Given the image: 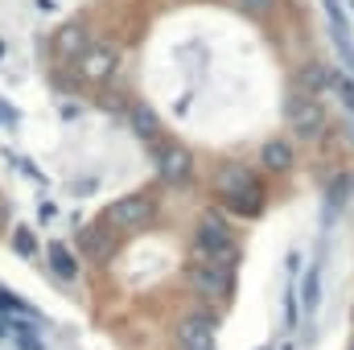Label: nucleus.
I'll return each mask as SVG.
<instances>
[{
    "mask_svg": "<svg viewBox=\"0 0 354 350\" xmlns=\"http://www.w3.org/2000/svg\"><path fill=\"white\" fill-rule=\"evenodd\" d=\"M210 185H214L218 206L231 210V214H239V219H260L268 210L264 177L256 174L252 165H243V161H223L214 169V177H210Z\"/></svg>",
    "mask_w": 354,
    "mask_h": 350,
    "instance_id": "obj_1",
    "label": "nucleus"
},
{
    "mask_svg": "<svg viewBox=\"0 0 354 350\" xmlns=\"http://www.w3.org/2000/svg\"><path fill=\"white\" fill-rule=\"evenodd\" d=\"M194 260H210V264H218V268H231V272L243 260V248H239L235 231H231L214 210H206V214L198 219V231H194Z\"/></svg>",
    "mask_w": 354,
    "mask_h": 350,
    "instance_id": "obj_2",
    "label": "nucleus"
},
{
    "mask_svg": "<svg viewBox=\"0 0 354 350\" xmlns=\"http://www.w3.org/2000/svg\"><path fill=\"white\" fill-rule=\"evenodd\" d=\"M284 124L297 140H309L317 145L326 132H330V111L322 103V95H309V91H292L284 99Z\"/></svg>",
    "mask_w": 354,
    "mask_h": 350,
    "instance_id": "obj_3",
    "label": "nucleus"
},
{
    "mask_svg": "<svg viewBox=\"0 0 354 350\" xmlns=\"http://www.w3.org/2000/svg\"><path fill=\"white\" fill-rule=\"evenodd\" d=\"M120 46L115 42H107V37H95L87 50L79 54V62L71 66L75 71V79L83 83V87H103V83H111L115 79V71H120Z\"/></svg>",
    "mask_w": 354,
    "mask_h": 350,
    "instance_id": "obj_4",
    "label": "nucleus"
},
{
    "mask_svg": "<svg viewBox=\"0 0 354 350\" xmlns=\"http://www.w3.org/2000/svg\"><path fill=\"white\" fill-rule=\"evenodd\" d=\"M157 219V198L153 194H124L103 210V227L107 231H145Z\"/></svg>",
    "mask_w": 354,
    "mask_h": 350,
    "instance_id": "obj_5",
    "label": "nucleus"
},
{
    "mask_svg": "<svg viewBox=\"0 0 354 350\" xmlns=\"http://www.w3.org/2000/svg\"><path fill=\"white\" fill-rule=\"evenodd\" d=\"M91 42H95L91 21H87V17H71V21H62V25L50 33V54H54V62H58V66H75V62H79V54L87 50Z\"/></svg>",
    "mask_w": 354,
    "mask_h": 350,
    "instance_id": "obj_6",
    "label": "nucleus"
},
{
    "mask_svg": "<svg viewBox=\"0 0 354 350\" xmlns=\"http://www.w3.org/2000/svg\"><path fill=\"white\" fill-rule=\"evenodd\" d=\"M185 280L198 297H214V301H231V293H235V272L210 260H194L185 268Z\"/></svg>",
    "mask_w": 354,
    "mask_h": 350,
    "instance_id": "obj_7",
    "label": "nucleus"
},
{
    "mask_svg": "<svg viewBox=\"0 0 354 350\" xmlns=\"http://www.w3.org/2000/svg\"><path fill=\"white\" fill-rule=\"evenodd\" d=\"M214 330H218L214 313H189V317L177 322L174 338L181 350H214Z\"/></svg>",
    "mask_w": 354,
    "mask_h": 350,
    "instance_id": "obj_8",
    "label": "nucleus"
},
{
    "mask_svg": "<svg viewBox=\"0 0 354 350\" xmlns=\"http://www.w3.org/2000/svg\"><path fill=\"white\" fill-rule=\"evenodd\" d=\"M157 174L165 185H189L194 177V153L185 145H161L157 149Z\"/></svg>",
    "mask_w": 354,
    "mask_h": 350,
    "instance_id": "obj_9",
    "label": "nucleus"
},
{
    "mask_svg": "<svg viewBox=\"0 0 354 350\" xmlns=\"http://www.w3.org/2000/svg\"><path fill=\"white\" fill-rule=\"evenodd\" d=\"M111 252H115V239H111V231L103 223H91V227L79 231V256L87 264H107Z\"/></svg>",
    "mask_w": 354,
    "mask_h": 350,
    "instance_id": "obj_10",
    "label": "nucleus"
},
{
    "mask_svg": "<svg viewBox=\"0 0 354 350\" xmlns=\"http://www.w3.org/2000/svg\"><path fill=\"white\" fill-rule=\"evenodd\" d=\"M260 165H264L268 174H292V165H297L292 140H284V136L264 140V145H260Z\"/></svg>",
    "mask_w": 354,
    "mask_h": 350,
    "instance_id": "obj_11",
    "label": "nucleus"
},
{
    "mask_svg": "<svg viewBox=\"0 0 354 350\" xmlns=\"http://www.w3.org/2000/svg\"><path fill=\"white\" fill-rule=\"evenodd\" d=\"M128 124H132V132H136L145 145H157V140H161V132H165V128H161V120H157V111H153L149 103H140V99L128 107Z\"/></svg>",
    "mask_w": 354,
    "mask_h": 350,
    "instance_id": "obj_12",
    "label": "nucleus"
},
{
    "mask_svg": "<svg viewBox=\"0 0 354 350\" xmlns=\"http://www.w3.org/2000/svg\"><path fill=\"white\" fill-rule=\"evenodd\" d=\"M297 91L326 95V91H330V66H326V62H317V58L301 62V66H297Z\"/></svg>",
    "mask_w": 354,
    "mask_h": 350,
    "instance_id": "obj_13",
    "label": "nucleus"
},
{
    "mask_svg": "<svg viewBox=\"0 0 354 350\" xmlns=\"http://www.w3.org/2000/svg\"><path fill=\"white\" fill-rule=\"evenodd\" d=\"M46 260L54 268V276H62V280H79V256L66 248V243H46Z\"/></svg>",
    "mask_w": 354,
    "mask_h": 350,
    "instance_id": "obj_14",
    "label": "nucleus"
},
{
    "mask_svg": "<svg viewBox=\"0 0 354 350\" xmlns=\"http://www.w3.org/2000/svg\"><path fill=\"white\" fill-rule=\"evenodd\" d=\"M235 8L243 17H252V21H268V17H276L284 8V0H235Z\"/></svg>",
    "mask_w": 354,
    "mask_h": 350,
    "instance_id": "obj_15",
    "label": "nucleus"
},
{
    "mask_svg": "<svg viewBox=\"0 0 354 350\" xmlns=\"http://www.w3.org/2000/svg\"><path fill=\"white\" fill-rule=\"evenodd\" d=\"M330 91L342 99V107L354 116V75H342V71H330Z\"/></svg>",
    "mask_w": 354,
    "mask_h": 350,
    "instance_id": "obj_16",
    "label": "nucleus"
},
{
    "mask_svg": "<svg viewBox=\"0 0 354 350\" xmlns=\"http://www.w3.org/2000/svg\"><path fill=\"white\" fill-rule=\"evenodd\" d=\"M305 309H309V317L317 309V264L309 268V280H305Z\"/></svg>",
    "mask_w": 354,
    "mask_h": 350,
    "instance_id": "obj_17",
    "label": "nucleus"
},
{
    "mask_svg": "<svg viewBox=\"0 0 354 350\" xmlns=\"http://www.w3.org/2000/svg\"><path fill=\"white\" fill-rule=\"evenodd\" d=\"M17 252H21V256H29V252H33V239H29V231H25V227H17Z\"/></svg>",
    "mask_w": 354,
    "mask_h": 350,
    "instance_id": "obj_18",
    "label": "nucleus"
},
{
    "mask_svg": "<svg viewBox=\"0 0 354 350\" xmlns=\"http://www.w3.org/2000/svg\"><path fill=\"white\" fill-rule=\"evenodd\" d=\"M0 202H4V194H0Z\"/></svg>",
    "mask_w": 354,
    "mask_h": 350,
    "instance_id": "obj_19",
    "label": "nucleus"
},
{
    "mask_svg": "<svg viewBox=\"0 0 354 350\" xmlns=\"http://www.w3.org/2000/svg\"><path fill=\"white\" fill-rule=\"evenodd\" d=\"M351 350H354V347H351Z\"/></svg>",
    "mask_w": 354,
    "mask_h": 350,
    "instance_id": "obj_20",
    "label": "nucleus"
}]
</instances>
